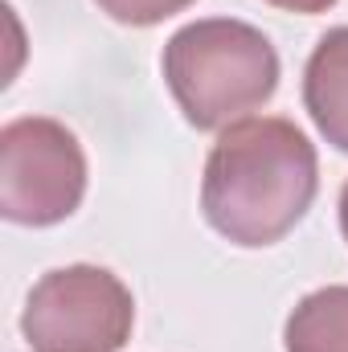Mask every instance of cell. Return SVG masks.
<instances>
[{"label": "cell", "mask_w": 348, "mask_h": 352, "mask_svg": "<svg viewBox=\"0 0 348 352\" xmlns=\"http://www.w3.org/2000/svg\"><path fill=\"white\" fill-rule=\"evenodd\" d=\"M164 82L197 131H226L270 102L279 90V54L270 37L238 16L180 25L160 54Z\"/></svg>", "instance_id": "obj_2"}, {"label": "cell", "mask_w": 348, "mask_h": 352, "mask_svg": "<svg viewBox=\"0 0 348 352\" xmlns=\"http://www.w3.org/2000/svg\"><path fill=\"white\" fill-rule=\"evenodd\" d=\"M340 234H345V242H348V180H345V188H340Z\"/></svg>", "instance_id": "obj_9"}, {"label": "cell", "mask_w": 348, "mask_h": 352, "mask_svg": "<svg viewBox=\"0 0 348 352\" xmlns=\"http://www.w3.org/2000/svg\"><path fill=\"white\" fill-rule=\"evenodd\" d=\"M320 192L316 144L283 115L230 123L205 156L201 213L242 250L283 242Z\"/></svg>", "instance_id": "obj_1"}, {"label": "cell", "mask_w": 348, "mask_h": 352, "mask_svg": "<svg viewBox=\"0 0 348 352\" xmlns=\"http://www.w3.org/2000/svg\"><path fill=\"white\" fill-rule=\"evenodd\" d=\"M87 197V152L50 115H21L0 127V213L12 226H58Z\"/></svg>", "instance_id": "obj_4"}, {"label": "cell", "mask_w": 348, "mask_h": 352, "mask_svg": "<svg viewBox=\"0 0 348 352\" xmlns=\"http://www.w3.org/2000/svg\"><path fill=\"white\" fill-rule=\"evenodd\" d=\"M111 21L131 25V29H152L160 21H168L176 12H184L193 0H94Z\"/></svg>", "instance_id": "obj_7"}, {"label": "cell", "mask_w": 348, "mask_h": 352, "mask_svg": "<svg viewBox=\"0 0 348 352\" xmlns=\"http://www.w3.org/2000/svg\"><path fill=\"white\" fill-rule=\"evenodd\" d=\"M287 352H348V283L320 287L303 295L287 324H283Z\"/></svg>", "instance_id": "obj_6"}, {"label": "cell", "mask_w": 348, "mask_h": 352, "mask_svg": "<svg viewBox=\"0 0 348 352\" xmlns=\"http://www.w3.org/2000/svg\"><path fill=\"white\" fill-rule=\"evenodd\" d=\"M135 328V299L107 266L45 270L21 311L29 352H119Z\"/></svg>", "instance_id": "obj_3"}, {"label": "cell", "mask_w": 348, "mask_h": 352, "mask_svg": "<svg viewBox=\"0 0 348 352\" xmlns=\"http://www.w3.org/2000/svg\"><path fill=\"white\" fill-rule=\"evenodd\" d=\"M266 4H274V8H283V12H303V16H316V12H328L336 0H266Z\"/></svg>", "instance_id": "obj_8"}, {"label": "cell", "mask_w": 348, "mask_h": 352, "mask_svg": "<svg viewBox=\"0 0 348 352\" xmlns=\"http://www.w3.org/2000/svg\"><path fill=\"white\" fill-rule=\"evenodd\" d=\"M303 107L316 131L348 156V25L328 29L303 66Z\"/></svg>", "instance_id": "obj_5"}]
</instances>
